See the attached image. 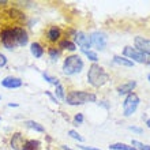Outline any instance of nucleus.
<instances>
[{
    "mask_svg": "<svg viewBox=\"0 0 150 150\" xmlns=\"http://www.w3.org/2000/svg\"><path fill=\"white\" fill-rule=\"evenodd\" d=\"M66 101L70 105H82L86 103H94L96 96L91 93H87V91H71L66 97Z\"/></svg>",
    "mask_w": 150,
    "mask_h": 150,
    "instance_id": "f03ea898",
    "label": "nucleus"
},
{
    "mask_svg": "<svg viewBox=\"0 0 150 150\" xmlns=\"http://www.w3.org/2000/svg\"><path fill=\"white\" fill-rule=\"evenodd\" d=\"M87 81L94 87H100L108 82V74L98 64H93L89 68V72H87Z\"/></svg>",
    "mask_w": 150,
    "mask_h": 150,
    "instance_id": "f257e3e1",
    "label": "nucleus"
},
{
    "mask_svg": "<svg viewBox=\"0 0 150 150\" xmlns=\"http://www.w3.org/2000/svg\"><path fill=\"white\" fill-rule=\"evenodd\" d=\"M90 38V42L94 45L97 49H100V51H103L104 48H105V45H107V41H108V37L105 33L103 32H94L91 33V36L89 37Z\"/></svg>",
    "mask_w": 150,
    "mask_h": 150,
    "instance_id": "423d86ee",
    "label": "nucleus"
},
{
    "mask_svg": "<svg viewBox=\"0 0 150 150\" xmlns=\"http://www.w3.org/2000/svg\"><path fill=\"white\" fill-rule=\"evenodd\" d=\"M60 48L62 49H67V51H75V44L68 41V40H64L60 42Z\"/></svg>",
    "mask_w": 150,
    "mask_h": 150,
    "instance_id": "aec40b11",
    "label": "nucleus"
},
{
    "mask_svg": "<svg viewBox=\"0 0 150 150\" xmlns=\"http://www.w3.org/2000/svg\"><path fill=\"white\" fill-rule=\"evenodd\" d=\"M83 68V62L78 55L68 56L63 63V72L66 75H74L82 71Z\"/></svg>",
    "mask_w": 150,
    "mask_h": 150,
    "instance_id": "7ed1b4c3",
    "label": "nucleus"
},
{
    "mask_svg": "<svg viewBox=\"0 0 150 150\" xmlns=\"http://www.w3.org/2000/svg\"><path fill=\"white\" fill-rule=\"evenodd\" d=\"M132 146H137L138 150H150L149 145H145V143H141L138 141H132Z\"/></svg>",
    "mask_w": 150,
    "mask_h": 150,
    "instance_id": "5701e85b",
    "label": "nucleus"
},
{
    "mask_svg": "<svg viewBox=\"0 0 150 150\" xmlns=\"http://www.w3.org/2000/svg\"><path fill=\"white\" fill-rule=\"evenodd\" d=\"M26 126L29 127V128H33L34 131H37V132H44L45 131V128H44L41 124H38V123H36V122H26Z\"/></svg>",
    "mask_w": 150,
    "mask_h": 150,
    "instance_id": "a211bd4d",
    "label": "nucleus"
},
{
    "mask_svg": "<svg viewBox=\"0 0 150 150\" xmlns=\"http://www.w3.org/2000/svg\"><path fill=\"white\" fill-rule=\"evenodd\" d=\"M74 122H75V126L81 124V123L83 122V115H82V113H78V115H76V116L74 117Z\"/></svg>",
    "mask_w": 150,
    "mask_h": 150,
    "instance_id": "bb28decb",
    "label": "nucleus"
},
{
    "mask_svg": "<svg viewBox=\"0 0 150 150\" xmlns=\"http://www.w3.org/2000/svg\"><path fill=\"white\" fill-rule=\"evenodd\" d=\"M6 64H7V57H6V56L0 52V67H4Z\"/></svg>",
    "mask_w": 150,
    "mask_h": 150,
    "instance_id": "cd10ccee",
    "label": "nucleus"
},
{
    "mask_svg": "<svg viewBox=\"0 0 150 150\" xmlns=\"http://www.w3.org/2000/svg\"><path fill=\"white\" fill-rule=\"evenodd\" d=\"M113 62L119 66H124V67H132L134 66V62H131L128 59H124V57H120V56H115Z\"/></svg>",
    "mask_w": 150,
    "mask_h": 150,
    "instance_id": "dca6fc26",
    "label": "nucleus"
},
{
    "mask_svg": "<svg viewBox=\"0 0 150 150\" xmlns=\"http://www.w3.org/2000/svg\"><path fill=\"white\" fill-rule=\"evenodd\" d=\"M123 55L127 56V57H130V59H132V60H135V62H138V63H146V55L142 53V52H139L138 49H135V48L126 47L124 51H123Z\"/></svg>",
    "mask_w": 150,
    "mask_h": 150,
    "instance_id": "0eeeda50",
    "label": "nucleus"
},
{
    "mask_svg": "<svg viewBox=\"0 0 150 150\" xmlns=\"http://www.w3.org/2000/svg\"><path fill=\"white\" fill-rule=\"evenodd\" d=\"M0 41L3 44V47L6 49H14L18 45L16 42V36H15V28L12 29H4L1 34H0Z\"/></svg>",
    "mask_w": 150,
    "mask_h": 150,
    "instance_id": "20e7f679",
    "label": "nucleus"
},
{
    "mask_svg": "<svg viewBox=\"0 0 150 150\" xmlns=\"http://www.w3.org/2000/svg\"><path fill=\"white\" fill-rule=\"evenodd\" d=\"M135 86H137V83H135V81H130V82H126L123 83V85H120V86L117 87V93L120 96H124V94H130V93H132V90L135 89Z\"/></svg>",
    "mask_w": 150,
    "mask_h": 150,
    "instance_id": "f8f14e48",
    "label": "nucleus"
},
{
    "mask_svg": "<svg viewBox=\"0 0 150 150\" xmlns=\"http://www.w3.org/2000/svg\"><path fill=\"white\" fill-rule=\"evenodd\" d=\"M60 34H62V32H60L59 28H56V26H52L49 30H48L47 33V37L49 41H52V42H55V41H57L60 37Z\"/></svg>",
    "mask_w": 150,
    "mask_h": 150,
    "instance_id": "4468645a",
    "label": "nucleus"
},
{
    "mask_svg": "<svg viewBox=\"0 0 150 150\" xmlns=\"http://www.w3.org/2000/svg\"><path fill=\"white\" fill-rule=\"evenodd\" d=\"M146 124H147V127L150 128V119H149V120H146Z\"/></svg>",
    "mask_w": 150,
    "mask_h": 150,
    "instance_id": "2f4dec72",
    "label": "nucleus"
},
{
    "mask_svg": "<svg viewBox=\"0 0 150 150\" xmlns=\"http://www.w3.org/2000/svg\"><path fill=\"white\" fill-rule=\"evenodd\" d=\"M49 56H51L52 60H57V57L60 56V51L56 49V48H51L49 49Z\"/></svg>",
    "mask_w": 150,
    "mask_h": 150,
    "instance_id": "4be33fe9",
    "label": "nucleus"
},
{
    "mask_svg": "<svg viewBox=\"0 0 150 150\" xmlns=\"http://www.w3.org/2000/svg\"><path fill=\"white\" fill-rule=\"evenodd\" d=\"M79 149L82 150H100V149H96V147H90V146H82V145H79Z\"/></svg>",
    "mask_w": 150,
    "mask_h": 150,
    "instance_id": "c85d7f7f",
    "label": "nucleus"
},
{
    "mask_svg": "<svg viewBox=\"0 0 150 150\" xmlns=\"http://www.w3.org/2000/svg\"><path fill=\"white\" fill-rule=\"evenodd\" d=\"M63 150H72V149H68L67 146H63Z\"/></svg>",
    "mask_w": 150,
    "mask_h": 150,
    "instance_id": "473e14b6",
    "label": "nucleus"
},
{
    "mask_svg": "<svg viewBox=\"0 0 150 150\" xmlns=\"http://www.w3.org/2000/svg\"><path fill=\"white\" fill-rule=\"evenodd\" d=\"M146 63L150 66V55H149V56H146Z\"/></svg>",
    "mask_w": 150,
    "mask_h": 150,
    "instance_id": "7c9ffc66",
    "label": "nucleus"
},
{
    "mask_svg": "<svg viewBox=\"0 0 150 150\" xmlns=\"http://www.w3.org/2000/svg\"><path fill=\"white\" fill-rule=\"evenodd\" d=\"M23 145H25L23 137H22L19 132H16V134L12 135V138H11V146L14 147V149H15V150H22Z\"/></svg>",
    "mask_w": 150,
    "mask_h": 150,
    "instance_id": "ddd939ff",
    "label": "nucleus"
},
{
    "mask_svg": "<svg viewBox=\"0 0 150 150\" xmlns=\"http://www.w3.org/2000/svg\"><path fill=\"white\" fill-rule=\"evenodd\" d=\"M68 135H70L71 138H74V139H76V141H79V142H82V141H83L82 137H81V135H79L76 131H74V130H70V131H68Z\"/></svg>",
    "mask_w": 150,
    "mask_h": 150,
    "instance_id": "393cba45",
    "label": "nucleus"
},
{
    "mask_svg": "<svg viewBox=\"0 0 150 150\" xmlns=\"http://www.w3.org/2000/svg\"><path fill=\"white\" fill-rule=\"evenodd\" d=\"M1 86L7 87V89H16V87L22 86V81L15 76H7L1 81Z\"/></svg>",
    "mask_w": 150,
    "mask_h": 150,
    "instance_id": "9b49d317",
    "label": "nucleus"
},
{
    "mask_svg": "<svg viewBox=\"0 0 150 150\" xmlns=\"http://www.w3.org/2000/svg\"><path fill=\"white\" fill-rule=\"evenodd\" d=\"M138 105H139V97L135 93H130L126 97L124 103H123V113H124V116H131L137 111Z\"/></svg>",
    "mask_w": 150,
    "mask_h": 150,
    "instance_id": "39448f33",
    "label": "nucleus"
},
{
    "mask_svg": "<svg viewBox=\"0 0 150 150\" xmlns=\"http://www.w3.org/2000/svg\"><path fill=\"white\" fill-rule=\"evenodd\" d=\"M22 150H38V142L37 141H28V142H25Z\"/></svg>",
    "mask_w": 150,
    "mask_h": 150,
    "instance_id": "6ab92c4d",
    "label": "nucleus"
},
{
    "mask_svg": "<svg viewBox=\"0 0 150 150\" xmlns=\"http://www.w3.org/2000/svg\"><path fill=\"white\" fill-rule=\"evenodd\" d=\"M15 36H16V42L19 47H25L28 44V33L23 28H19V26H15Z\"/></svg>",
    "mask_w": 150,
    "mask_h": 150,
    "instance_id": "9d476101",
    "label": "nucleus"
},
{
    "mask_svg": "<svg viewBox=\"0 0 150 150\" xmlns=\"http://www.w3.org/2000/svg\"><path fill=\"white\" fill-rule=\"evenodd\" d=\"M149 81H150V75H149Z\"/></svg>",
    "mask_w": 150,
    "mask_h": 150,
    "instance_id": "72a5a7b5",
    "label": "nucleus"
},
{
    "mask_svg": "<svg viewBox=\"0 0 150 150\" xmlns=\"http://www.w3.org/2000/svg\"><path fill=\"white\" fill-rule=\"evenodd\" d=\"M75 42L82 48V51H87V48L91 47L90 38H89V37H87L85 33H82V32H79V33L75 34Z\"/></svg>",
    "mask_w": 150,
    "mask_h": 150,
    "instance_id": "1a4fd4ad",
    "label": "nucleus"
},
{
    "mask_svg": "<svg viewBox=\"0 0 150 150\" xmlns=\"http://www.w3.org/2000/svg\"><path fill=\"white\" fill-rule=\"evenodd\" d=\"M56 96H57V97H59V98H62V100H66V96H64V89H63V86H62V85H57V86H56Z\"/></svg>",
    "mask_w": 150,
    "mask_h": 150,
    "instance_id": "412c9836",
    "label": "nucleus"
},
{
    "mask_svg": "<svg viewBox=\"0 0 150 150\" xmlns=\"http://www.w3.org/2000/svg\"><path fill=\"white\" fill-rule=\"evenodd\" d=\"M83 52L86 53V56L89 57V60H91V62H97V60H98L97 53H94V52H91V51H83Z\"/></svg>",
    "mask_w": 150,
    "mask_h": 150,
    "instance_id": "a878e982",
    "label": "nucleus"
},
{
    "mask_svg": "<svg viewBox=\"0 0 150 150\" xmlns=\"http://www.w3.org/2000/svg\"><path fill=\"white\" fill-rule=\"evenodd\" d=\"M30 52H32V55L34 56V57H42L44 55V48L40 45L38 42H33L32 47H30Z\"/></svg>",
    "mask_w": 150,
    "mask_h": 150,
    "instance_id": "2eb2a0df",
    "label": "nucleus"
},
{
    "mask_svg": "<svg viewBox=\"0 0 150 150\" xmlns=\"http://www.w3.org/2000/svg\"><path fill=\"white\" fill-rule=\"evenodd\" d=\"M111 150H137L134 146H128L126 143H113L109 146Z\"/></svg>",
    "mask_w": 150,
    "mask_h": 150,
    "instance_id": "f3484780",
    "label": "nucleus"
},
{
    "mask_svg": "<svg viewBox=\"0 0 150 150\" xmlns=\"http://www.w3.org/2000/svg\"><path fill=\"white\" fill-rule=\"evenodd\" d=\"M130 130L135 131V132H142V130H141V128H137V127H130Z\"/></svg>",
    "mask_w": 150,
    "mask_h": 150,
    "instance_id": "c756f323",
    "label": "nucleus"
},
{
    "mask_svg": "<svg viewBox=\"0 0 150 150\" xmlns=\"http://www.w3.org/2000/svg\"><path fill=\"white\" fill-rule=\"evenodd\" d=\"M42 76H44V79H45V81H48V82H49V83H52V85H55V86H57V85H59V79H57V78H53V76H49V75H48V74H44Z\"/></svg>",
    "mask_w": 150,
    "mask_h": 150,
    "instance_id": "b1692460",
    "label": "nucleus"
},
{
    "mask_svg": "<svg viewBox=\"0 0 150 150\" xmlns=\"http://www.w3.org/2000/svg\"><path fill=\"white\" fill-rule=\"evenodd\" d=\"M135 49L142 52L145 55H150V40L143 37H135Z\"/></svg>",
    "mask_w": 150,
    "mask_h": 150,
    "instance_id": "6e6552de",
    "label": "nucleus"
}]
</instances>
